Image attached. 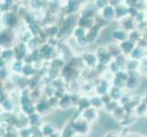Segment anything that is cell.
I'll return each instance as SVG.
<instances>
[{
    "label": "cell",
    "instance_id": "1",
    "mask_svg": "<svg viewBox=\"0 0 147 137\" xmlns=\"http://www.w3.org/2000/svg\"><path fill=\"white\" fill-rule=\"evenodd\" d=\"M2 22L5 28H13L18 23V15L16 12L8 11L7 13H4L2 16Z\"/></svg>",
    "mask_w": 147,
    "mask_h": 137
},
{
    "label": "cell",
    "instance_id": "2",
    "mask_svg": "<svg viewBox=\"0 0 147 137\" xmlns=\"http://www.w3.org/2000/svg\"><path fill=\"white\" fill-rule=\"evenodd\" d=\"M96 56H97L98 60H99V64H102V65H109L111 61L113 60V57L111 56L109 50L107 47H99L96 50Z\"/></svg>",
    "mask_w": 147,
    "mask_h": 137
},
{
    "label": "cell",
    "instance_id": "3",
    "mask_svg": "<svg viewBox=\"0 0 147 137\" xmlns=\"http://www.w3.org/2000/svg\"><path fill=\"white\" fill-rule=\"evenodd\" d=\"M99 13H100V17L102 18L105 22H111L116 19L115 7L111 6V5H107L105 7L100 10Z\"/></svg>",
    "mask_w": 147,
    "mask_h": 137
},
{
    "label": "cell",
    "instance_id": "4",
    "mask_svg": "<svg viewBox=\"0 0 147 137\" xmlns=\"http://www.w3.org/2000/svg\"><path fill=\"white\" fill-rule=\"evenodd\" d=\"M14 52H15V59L18 60H23L26 58L27 53H28V46L26 43L20 41L18 45L14 47Z\"/></svg>",
    "mask_w": 147,
    "mask_h": 137
},
{
    "label": "cell",
    "instance_id": "5",
    "mask_svg": "<svg viewBox=\"0 0 147 137\" xmlns=\"http://www.w3.org/2000/svg\"><path fill=\"white\" fill-rule=\"evenodd\" d=\"M89 128V123L85 121L83 118H80L79 120H76L73 121L72 130L74 132H77L78 134H86L88 132Z\"/></svg>",
    "mask_w": 147,
    "mask_h": 137
},
{
    "label": "cell",
    "instance_id": "6",
    "mask_svg": "<svg viewBox=\"0 0 147 137\" xmlns=\"http://www.w3.org/2000/svg\"><path fill=\"white\" fill-rule=\"evenodd\" d=\"M82 118H83L85 121H87L89 124L93 123V121L97 119L98 117V111L97 109H95L93 107H89L87 109H85L82 111Z\"/></svg>",
    "mask_w": 147,
    "mask_h": 137
},
{
    "label": "cell",
    "instance_id": "7",
    "mask_svg": "<svg viewBox=\"0 0 147 137\" xmlns=\"http://www.w3.org/2000/svg\"><path fill=\"white\" fill-rule=\"evenodd\" d=\"M120 25H121V29H123L124 31H126L127 33L131 32L136 28V23L134 21V18L129 17V16L127 18L120 20Z\"/></svg>",
    "mask_w": 147,
    "mask_h": 137
},
{
    "label": "cell",
    "instance_id": "8",
    "mask_svg": "<svg viewBox=\"0 0 147 137\" xmlns=\"http://www.w3.org/2000/svg\"><path fill=\"white\" fill-rule=\"evenodd\" d=\"M100 28H101L96 24L95 26H93L92 28L88 30L87 34H86V38H87L89 44H92L98 39L100 33Z\"/></svg>",
    "mask_w": 147,
    "mask_h": 137
},
{
    "label": "cell",
    "instance_id": "9",
    "mask_svg": "<svg viewBox=\"0 0 147 137\" xmlns=\"http://www.w3.org/2000/svg\"><path fill=\"white\" fill-rule=\"evenodd\" d=\"M97 12H99V10L94 6L93 3L87 4L83 7V9H82V11H80V17L94 18V16Z\"/></svg>",
    "mask_w": 147,
    "mask_h": 137
},
{
    "label": "cell",
    "instance_id": "10",
    "mask_svg": "<svg viewBox=\"0 0 147 137\" xmlns=\"http://www.w3.org/2000/svg\"><path fill=\"white\" fill-rule=\"evenodd\" d=\"M96 25V20L92 18H84V17H80L77 19V26L83 28L86 30H89L92 28L93 26Z\"/></svg>",
    "mask_w": 147,
    "mask_h": 137
},
{
    "label": "cell",
    "instance_id": "11",
    "mask_svg": "<svg viewBox=\"0 0 147 137\" xmlns=\"http://www.w3.org/2000/svg\"><path fill=\"white\" fill-rule=\"evenodd\" d=\"M80 6V3L78 0H69L66 2V5L64 7L65 13L67 15H73L78 11Z\"/></svg>",
    "mask_w": 147,
    "mask_h": 137
},
{
    "label": "cell",
    "instance_id": "12",
    "mask_svg": "<svg viewBox=\"0 0 147 137\" xmlns=\"http://www.w3.org/2000/svg\"><path fill=\"white\" fill-rule=\"evenodd\" d=\"M128 36L129 34L124 31L123 29H116V30H113V32H111V38H113L114 41H117L118 43L120 42H123L124 40H126L128 38Z\"/></svg>",
    "mask_w": 147,
    "mask_h": 137
},
{
    "label": "cell",
    "instance_id": "13",
    "mask_svg": "<svg viewBox=\"0 0 147 137\" xmlns=\"http://www.w3.org/2000/svg\"><path fill=\"white\" fill-rule=\"evenodd\" d=\"M115 12H116V19H118L120 21V20L127 18L129 16V7L124 3H123L117 7H115Z\"/></svg>",
    "mask_w": 147,
    "mask_h": 137
},
{
    "label": "cell",
    "instance_id": "14",
    "mask_svg": "<svg viewBox=\"0 0 147 137\" xmlns=\"http://www.w3.org/2000/svg\"><path fill=\"white\" fill-rule=\"evenodd\" d=\"M82 59L89 67H95V66H98V64H99V60H98L97 56H96V54H93V53H90V52L84 53L82 56Z\"/></svg>",
    "mask_w": 147,
    "mask_h": 137
},
{
    "label": "cell",
    "instance_id": "15",
    "mask_svg": "<svg viewBox=\"0 0 147 137\" xmlns=\"http://www.w3.org/2000/svg\"><path fill=\"white\" fill-rule=\"evenodd\" d=\"M119 45H120L121 51L125 55H130L135 48V43L131 41V40H130L129 38H127L123 42H120Z\"/></svg>",
    "mask_w": 147,
    "mask_h": 137
},
{
    "label": "cell",
    "instance_id": "16",
    "mask_svg": "<svg viewBox=\"0 0 147 137\" xmlns=\"http://www.w3.org/2000/svg\"><path fill=\"white\" fill-rule=\"evenodd\" d=\"M53 49H54L53 46L49 45V43L43 44L39 49L40 55H41L42 59H49L52 56Z\"/></svg>",
    "mask_w": 147,
    "mask_h": 137
},
{
    "label": "cell",
    "instance_id": "17",
    "mask_svg": "<svg viewBox=\"0 0 147 137\" xmlns=\"http://www.w3.org/2000/svg\"><path fill=\"white\" fill-rule=\"evenodd\" d=\"M107 49L109 50V52L111 54V56L113 57V59H116L117 57L123 53L121 49L120 48V45L119 43H114V42H111V44H109L107 46Z\"/></svg>",
    "mask_w": 147,
    "mask_h": 137
},
{
    "label": "cell",
    "instance_id": "18",
    "mask_svg": "<svg viewBox=\"0 0 147 137\" xmlns=\"http://www.w3.org/2000/svg\"><path fill=\"white\" fill-rule=\"evenodd\" d=\"M144 55H145V51H144V48L135 47L134 49L130 54V57H131V59L137 60V61H139V60H142L144 58Z\"/></svg>",
    "mask_w": 147,
    "mask_h": 137
},
{
    "label": "cell",
    "instance_id": "19",
    "mask_svg": "<svg viewBox=\"0 0 147 137\" xmlns=\"http://www.w3.org/2000/svg\"><path fill=\"white\" fill-rule=\"evenodd\" d=\"M28 30L32 34V36L34 38H38L40 32L42 31V28H40V26L38 24V22H34L32 24H30L28 26Z\"/></svg>",
    "mask_w": 147,
    "mask_h": 137
},
{
    "label": "cell",
    "instance_id": "20",
    "mask_svg": "<svg viewBox=\"0 0 147 137\" xmlns=\"http://www.w3.org/2000/svg\"><path fill=\"white\" fill-rule=\"evenodd\" d=\"M72 103V100L70 98V96L65 94L64 96H62L61 98L59 99V107H61V109H69V107Z\"/></svg>",
    "mask_w": 147,
    "mask_h": 137
},
{
    "label": "cell",
    "instance_id": "21",
    "mask_svg": "<svg viewBox=\"0 0 147 137\" xmlns=\"http://www.w3.org/2000/svg\"><path fill=\"white\" fill-rule=\"evenodd\" d=\"M28 6L32 11H39L43 8V0H28Z\"/></svg>",
    "mask_w": 147,
    "mask_h": 137
},
{
    "label": "cell",
    "instance_id": "22",
    "mask_svg": "<svg viewBox=\"0 0 147 137\" xmlns=\"http://www.w3.org/2000/svg\"><path fill=\"white\" fill-rule=\"evenodd\" d=\"M87 31L88 30H86L85 28H80V27H76L73 28L72 30V36L76 38H84L86 37V34H87Z\"/></svg>",
    "mask_w": 147,
    "mask_h": 137
},
{
    "label": "cell",
    "instance_id": "23",
    "mask_svg": "<svg viewBox=\"0 0 147 137\" xmlns=\"http://www.w3.org/2000/svg\"><path fill=\"white\" fill-rule=\"evenodd\" d=\"M13 58H15V52H14V49H3L2 52H1V59H5L6 61L7 60H11Z\"/></svg>",
    "mask_w": 147,
    "mask_h": 137
},
{
    "label": "cell",
    "instance_id": "24",
    "mask_svg": "<svg viewBox=\"0 0 147 137\" xmlns=\"http://www.w3.org/2000/svg\"><path fill=\"white\" fill-rule=\"evenodd\" d=\"M90 106L95 109H99L100 107H102V106H104V103L102 100H101V98L97 97V96H94V97L90 98Z\"/></svg>",
    "mask_w": 147,
    "mask_h": 137
},
{
    "label": "cell",
    "instance_id": "25",
    "mask_svg": "<svg viewBox=\"0 0 147 137\" xmlns=\"http://www.w3.org/2000/svg\"><path fill=\"white\" fill-rule=\"evenodd\" d=\"M24 61L23 60H18V59H16L15 61L12 63L11 65V69L14 72H22V70H23V67H24Z\"/></svg>",
    "mask_w": 147,
    "mask_h": 137
},
{
    "label": "cell",
    "instance_id": "26",
    "mask_svg": "<svg viewBox=\"0 0 147 137\" xmlns=\"http://www.w3.org/2000/svg\"><path fill=\"white\" fill-rule=\"evenodd\" d=\"M22 18H23V22H25V24H27L28 26L37 21L36 18L34 17V14L32 12H26V14L23 15Z\"/></svg>",
    "mask_w": 147,
    "mask_h": 137
},
{
    "label": "cell",
    "instance_id": "27",
    "mask_svg": "<svg viewBox=\"0 0 147 137\" xmlns=\"http://www.w3.org/2000/svg\"><path fill=\"white\" fill-rule=\"evenodd\" d=\"M141 38H142L141 31H139V30H137V29H134L131 32H130L129 36H128V38L130 40H131L133 42H134V43L138 42L139 40L141 39Z\"/></svg>",
    "mask_w": 147,
    "mask_h": 137
},
{
    "label": "cell",
    "instance_id": "28",
    "mask_svg": "<svg viewBox=\"0 0 147 137\" xmlns=\"http://www.w3.org/2000/svg\"><path fill=\"white\" fill-rule=\"evenodd\" d=\"M34 72H35V69H34L32 64H26V63H25L24 67H23V70H22L23 75L27 76V77H28V76H30V75L34 74Z\"/></svg>",
    "mask_w": 147,
    "mask_h": 137
},
{
    "label": "cell",
    "instance_id": "29",
    "mask_svg": "<svg viewBox=\"0 0 147 137\" xmlns=\"http://www.w3.org/2000/svg\"><path fill=\"white\" fill-rule=\"evenodd\" d=\"M42 134L44 135H47V136H51L55 134V128L53 127L52 125L50 124H46L44 125V127L42 129Z\"/></svg>",
    "mask_w": 147,
    "mask_h": 137
},
{
    "label": "cell",
    "instance_id": "30",
    "mask_svg": "<svg viewBox=\"0 0 147 137\" xmlns=\"http://www.w3.org/2000/svg\"><path fill=\"white\" fill-rule=\"evenodd\" d=\"M60 32H61V30L58 26H52L48 29V34L49 38H55L57 35L60 34Z\"/></svg>",
    "mask_w": 147,
    "mask_h": 137
},
{
    "label": "cell",
    "instance_id": "31",
    "mask_svg": "<svg viewBox=\"0 0 147 137\" xmlns=\"http://www.w3.org/2000/svg\"><path fill=\"white\" fill-rule=\"evenodd\" d=\"M0 41H1V45L6 46L8 42L11 41V35L8 34L6 31H3L1 33V38H0Z\"/></svg>",
    "mask_w": 147,
    "mask_h": 137
},
{
    "label": "cell",
    "instance_id": "32",
    "mask_svg": "<svg viewBox=\"0 0 147 137\" xmlns=\"http://www.w3.org/2000/svg\"><path fill=\"white\" fill-rule=\"evenodd\" d=\"M93 4L100 11V10H101L103 7L107 6V5H109V0H94Z\"/></svg>",
    "mask_w": 147,
    "mask_h": 137
},
{
    "label": "cell",
    "instance_id": "33",
    "mask_svg": "<svg viewBox=\"0 0 147 137\" xmlns=\"http://www.w3.org/2000/svg\"><path fill=\"white\" fill-rule=\"evenodd\" d=\"M139 69H140V72L147 74V58L146 57H144L143 59L140 60Z\"/></svg>",
    "mask_w": 147,
    "mask_h": 137
},
{
    "label": "cell",
    "instance_id": "34",
    "mask_svg": "<svg viewBox=\"0 0 147 137\" xmlns=\"http://www.w3.org/2000/svg\"><path fill=\"white\" fill-rule=\"evenodd\" d=\"M109 67L111 70V72L113 73H117L120 72V65L115 61V60H111V63L109 64Z\"/></svg>",
    "mask_w": 147,
    "mask_h": 137
},
{
    "label": "cell",
    "instance_id": "35",
    "mask_svg": "<svg viewBox=\"0 0 147 137\" xmlns=\"http://www.w3.org/2000/svg\"><path fill=\"white\" fill-rule=\"evenodd\" d=\"M135 23H139L145 20V11H139L138 14L134 18Z\"/></svg>",
    "mask_w": 147,
    "mask_h": 137
},
{
    "label": "cell",
    "instance_id": "36",
    "mask_svg": "<svg viewBox=\"0 0 147 137\" xmlns=\"http://www.w3.org/2000/svg\"><path fill=\"white\" fill-rule=\"evenodd\" d=\"M76 40H77V44L79 46H80V47H86V46L90 45L89 42H88V40H87V38H86V37L78 38V39H76Z\"/></svg>",
    "mask_w": 147,
    "mask_h": 137
},
{
    "label": "cell",
    "instance_id": "37",
    "mask_svg": "<svg viewBox=\"0 0 147 137\" xmlns=\"http://www.w3.org/2000/svg\"><path fill=\"white\" fill-rule=\"evenodd\" d=\"M140 10L138 9L137 7H129V17H131V18H134L136 15L138 14V12Z\"/></svg>",
    "mask_w": 147,
    "mask_h": 137
},
{
    "label": "cell",
    "instance_id": "38",
    "mask_svg": "<svg viewBox=\"0 0 147 137\" xmlns=\"http://www.w3.org/2000/svg\"><path fill=\"white\" fill-rule=\"evenodd\" d=\"M123 3L128 7H131L137 6V4L139 3V1H138V0H123Z\"/></svg>",
    "mask_w": 147,
    "mask_h": 137
},
{
    "label": "cell",
    "instance_id": "39",
    "mask_svg": "<svg viewBox=\"0 0 147 137\" xmlns=\"http://www.w3.org/2000/svg\"><path fill=\"white\" fill-rule=\"evenodd\" d=\"M78 1L80 3V4H82V3H87L89 0H78Z\"/></svg>",
    "mask_w": 147,
    "mask_h": 137
},
{
    "label": "cell",
    "instance_id": "40",
    "mask_svg": "<svg viewBox=\"0 0 147 137\" xmlns=\"http://www.w3.org/2000/svg\"><path fill=\"white\" fill-rule=\"evenodd\" d=\"M14 1H15V3H21L24 1V0H14Z\"/></svg>",
    "mask_w": 147,
    "mask_h": 137
},
{
    "label": "cell",
    "instance_id": "41",
    "mask_svg": "<svg viewBox=\"0 0 147 137\" xmlns=\"http://www.w3.org/2000/svg\"><path fill=\"white\" fill-rule=\"evenodd\" d=\"M145 20L147 21V9L145 10Z\"/></svg>",
    "mask_w": 147,
    "mask_h": 137
},
{
    "label": "cell",
    "instance_id": "42",
    "mask_svg": "<svg viewBox=\"0 0 147 137\" xmlns=\"http://www.w3.org/2000/svg\"><path fill=\"white\" fill-rule=\"evenodd\" d=\"M146 7H147V0H146Z\"/></svg>",
    "mask_w": 147,
    "mask_h": 137
}]
</instances>
